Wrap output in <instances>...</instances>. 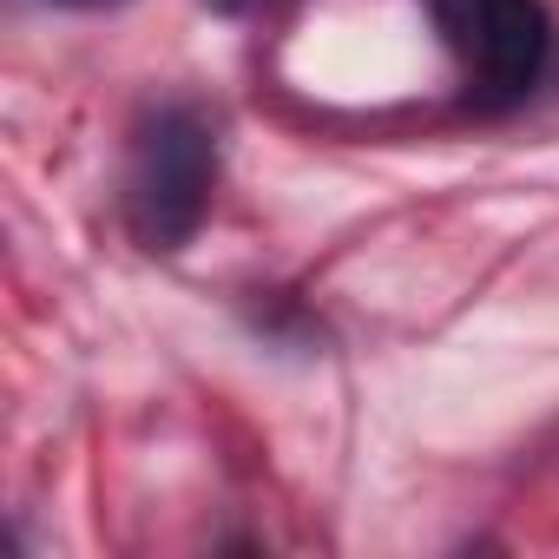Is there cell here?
<instances>
[{"mask_svg": "<svg viewBox=\"0 0 559 559\" xmlns=\"http://www.w3.org/2000/svg\"><path fill=\"white\" fill-rule=\"evenodd\" d=\"M428 14L461 73V93L480 112L520 106L552 67L546 0H428Z\"/></svg>", "mask_w": 559, "mask_h": 559, "instance_id": "cell-2", "label": "cell"}, {"mask_svg": "<svg viewBox=\"0 0 559 559\" xmlns=\"http://www.w3.org/2000/svg\"><path fill=\"white\" fill-rule=\"evenodd\" d=\"M204 8H217V14H243L250 0H204Z\"/></svg>", "mask_w": 559, "mask_h": 559, "instance_id": "cell-3", "label": "cell"}, {"mask_svg": "<svg viewBox=\"0 0 559 559\" xmlns=\"http://www.w3.org/2000/svg\"><path fill=\"white\" fill-rule=\"evenodd\" d=\"M217 191V119L198 99H158L139 112L132 145H126V178H119V204H126V230L139 237V250H185L211 211Z\"/></svg>", "mask_w": 559, "mask_h": 559, "instance_id": "cell-1", "label": "cell"}, {"mask_svg": "<svg viewBox=\"0 0 559 559\" xmlns=\"http://www.w3.org/2000/svg\"><path fill=\"white\" fill-rule=\"evenodd\" d=\"M53 8H112V0H53Z\"/></svg>", "mask_w": 559, "mask_h": 559, "instance_id": "cell-4", "label": "cell"}]
</instances>
